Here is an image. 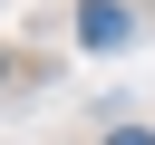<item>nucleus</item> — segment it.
<instances>
[{
    "mask_svg": "<svg viewBox=\"0 0 155 145\" xmlns=\"http://www.w3.org/2000/svg\"><path fill=\"white\" fill-rule=\"evenodd\" d=\"M126 29H136L126 0H87V10H78V39H87V48H126Z\"/></svg>",
    "mask_w": 155,
    "mask_h": 145,
    "instance_id": "nucleus-1",
    "label": "nucleus"
},
{
    "mask_svg": "<svg viewBox=\"0 0 155 145\" xmlns=\"http://www.w3.org/2000/svg\"><path fill=\"white\" fill-rule=\"evenodd\" d=\"M107 145H155V126H116V135H107Z\"/></svg>",
    "mask_w": 155,
    "mask_h": 145,
    "instance_id": "nucleus-2",
    "label": "nucleus"
},
{
    "mask_svg": "<svg viewBox=\"0 0 155 145\" xmlns=\"http://www.w3.org/2000/svg\"><path fill=\"white\" fill-rule=\"evenodd\" d=\"M0 77H10V58H0Z\"/></svg>",
    "mask_w": 155,
    "mask_h": 145,
    "instance_id": "nucleus-3",
    "label": "nucleus"
}]
</instances>
